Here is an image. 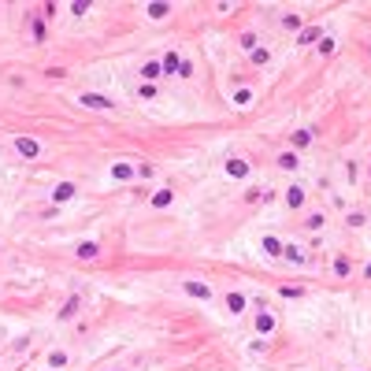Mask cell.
Segmentation results:
<instances>
[{"label": "cell", "mask_w": 371, "mask_h": 371, "mask_svg": "<svg viewBox=\"0 0 371 371\" xmlns=\"http://www.w3.org/2000/svg\"><path fill=\"white\" fill-rule=\"evenodd\" d=\"M160 74H164V67H160V63H156V60H149V63H145V67H141V78H145V82H156V78H160Z\"/></svg>", "instance_id": "8"}, {"label": "cell", "mask_w": 371, "mask_h": 371, "mask_svg": "<svg viewBox=\"0 0 371 371\" xmlns=\"http://www.w3.org/2000/svg\"><path fill=\"white\" fill-rule=\"evenodd\" d=\"M138 97H141V100H152V97H156V85H152V82H141V85H138Z\"/></svg>", "instance_id": "20"}, {"label": "cell", "mask_w": 371, "mask_h": 371, "mask_svg": "<svg viewBox=\"0 0 371 371\" xmlns=\"http://www.w3.org/2000/svg\"><path fill=\"white\" fill-rule=\"evenodd\" d=\"M316 37H319V30H316V26H308V30H301V45H308V41H316Z\"/></svg>", "instance_id": "24"}, {"label": "cell", "mask_w": 371, "mask_h": 371, "mask_svg": "<svg viewBox=\"0 0 371 371\" xmlns=\"http://www.w3.org/2000/svg\"><path fill=\"white\" fill-rule=\"evenodd\" d=\"M264 253H268V256H282V241H279V237H264Z\"/></svg>", "instance_id": "15"}, {"label": "cell", "mask_w": 371, "mask_h": 371, "mask_svg": "<svg viewBox=\"0 0 371 371\" xmlns=\"http://www.w3.org/2000/svg\"><path fill=\"white\" fill-rule=\"evenodd\" d=\"M364 279H371V264H367V268H364Z\"/></svg>", "instance_id": "31"}, {"label": "cell", "mask_w": 371, "mask_h": 371, "mask_svg": "<svg viewBox=\"0 0 371 371\" xmlns=\"http://www.w3.org/2000/svg\"><path fill=\"white\" fill-rule=\"evenodd\" d=\"M249 56H253V63H256V67H264V63H271V52H268V49H260V45H256V49H253Z\"/></svg>", "instance_id": "14"}, {"label": "cell", "mask_w": 371, "mask_h": 371, "mask_svg": "<svg viewBox=\"0 0 371 371\" xmlns=\"http://www.w3.org/2000/svg\"><path fill=\"white\" fill-rule=\"evenodd\" d=\"M134 175H138V171L130 167V164H115V167H111V178H119V182H130Z\"/></svg>", "instance_id": "6"}, {"label": "cell", "mask_w": 371, "mask_h": 371, "mask_svg": "<svg viewBox=\"0 0 371 371\" xmlns=\"http://www.w3.org/2000/svg\"><path fill=\"white\" fill-rule=\"evenodd\" d=\"M282 256H286V260H293V264H301V260H304V253L297 249V245H282Z\"/></svg>", "instance_id": "17"}, {"label": "cell", "mask_w": 371, "mask_h": 371, "mask_svg": "<svg viewBox=\"0 0 371 371\" xmlns=\"http://www.w3.org/2000/svg\"><path fill=\"white\" fill-rule=\"evenodd\" d=\"M82 104H85V108H93V111H111V108H115V100L100 97V93H82Z\"/></svg>", "instance_id": "1"}, {"label": "cell", "mask_w": 371, "mask_h": 371, "mask_svg": "<svg viewBox=\"0 0 371 371\" xmlns=\"http://www.w3.org/2000/svg\"><path fill=\"white\" fill-rule=\"evenodd\" d=\"M178 63H182V60H178V52H167L160 67H164V74H178Z\"/></svg>", "instance_id": "11"}, {"label": "cell", "mask_w": 371, "mask_h": 371, "mask_svg": "<svg viewBox=\"0 0 371 371\" xmlns=\"http://www.w3.org/2000/svg\"><path fill=\"white\" fill-rule=\"evenodd\" d=\"M15 149H19V156H26V160H34L37 152H41V145H37L34 138H15Z\"/></svg>", "instance_id": "4"}, {"label": "cell", "mask_w": 371, "mask_h": 371, "mask_svg": "<svg viewBox=\"0 0 371 371\" xmlns=\"http://www.w3.org/2000/svg\"><path fill=\"white\" fill-rule=\"evenodd\" d=\"M249 100H253V93H249V89H237V93H234V104H241V108H245Z\"/></svg>", "instance_id": "25"}, {"label": "cell", "mask_w": 371, "mask_h": 371, "mask_svg": "<svg viewBox=\"0 0 371 371\" xmlns=\"http://www.w3.org/2000/svg\"><path fill=\"white\" fill-rule=\"evenodd\" d=\"M78 304H82L78 297H71V301L63 304V308H60V319H74V316H78Z\"/></svg>", "instance_id": "12"}, {"label": "cell", "mask_w": 371, "mask_h": 371, "mask_svg": "<svg viewBox=\"0 0 371 371\" xmlns=\"http://www.w3.org/2000/svg\"><path fill=\"white\" fill-rule=\"evenodd\" d=\"M74 193H78L74 182H60V186L52 189V201H56V204H67V201H74Z\"/></svg>", "instance_id": "2"}, {"label": "cell", "mask_w": 371, "mask_h": 371, "mask_svg": "<svg viewBox=\"0 0 371 371\" xmlns=\"http://www.w3.org/2000/svg\"><path fill=\"white\" fill-rule=\"evenodd\" d=\"M226 175H230V178H245V175H249V164H245V160H230V164H226Z\"/></svg>", "instance_id": "5"}, {"label": "cell", "mask_w": 371, "mask_h": 371, "mask_svg": "<svg viewBox=\"0 0 371 371\" xmlns=\"http://www.w3.org/2000/svg\"><path fill=\"white\" fill-rule=\"evenodd\" d=\"M245 304H249V301H245V293H226V308H230L234 316H237V312H245Z\"/></svg>", "instance_id": "7"}, {"label": "cell", "mask_w": 371, "mask_h": 371, "mask_svg": "<svg viewBox=\"0 0 371 371\" xmlns=\"http://www.w3.org/2000/svg\"><path fill=\"white\" fill-rule=\"evenodd\" d=\"M49 364H52V367H63V364H67V353H52Z\"/></svg>", "instance_id": "27"}, {"label": "cell", "mask_w": 371, "mask_h": 371, "mask_svg": "<svg viewBox=\"0 0 371 371\" xmlns=\"http://www.w3.org/2000/svg\"><path fill=\"white\" fill-rule=\"evenodd\" d=\"M241 49H245V52L256 49V37H253V34H241Z\"/></svg>", "instance_id": "26"}, {"label": "cell", "mask_w": 371, "mask_h": 371, "mask_svg": "<svg viewBox=\"0 0 371 371\" xmlns=\"http://www.w3.org/2000/svg\"><path fill=\"white\" fill-rule=\"evenodd\" d=\"M178 74H182V78H189V74H193V67H189V60H182V63H178Z\"/></svg>", "instance_id": "30"}, {"label": "cell", "mask_w": 371, "mask_h": 371, "mask_svg": "<svg viewBox=\"0 0 371 371\" xmlns=\"http://www.w3.org/2000/svg\"><path fill=\"white\" fill-rule=\"evenodd\" d=\"M279 167H282V171H293V167H297V152H282V156H279Z\"/></svg>", "instance_id": "16"}, {"label": "cell", "mask_w": 371, "mask_h": 371, "mask_svg": "<svg viewBox=\"0 0 371 371\" xmlns=\"http://www.w3.org/2000/svg\"><path fill=\"white\" fill-rule=\"evenodd\" d=\"M319 52H323V56L334 52V37H319Z\"/></svg>", "instance_id": "22"}, {"label": "cell", "mask_w": 371, "mask_h": 371, "mask_svg": "<svg viewBox=\"0 0 371 371\" xmlns=\"http://www.w3.org/2000/svg\"><path fill=\"white\" fill-rule=\"evenodd\" d=\"M282 26H286V30H301V15H286V19H282Z\"/></svg>", "instance_id": "23"}, {"label": "cell", "mask_w": 371, "mask_h": 371, "mask_svg": "<svg viewBox=\"0 0 371 371\" xmlns=\"http://www.w3.org/2000/svg\"><path fill=\"white\" fill-rule=\"evenodd\" d=\"M171 201H175V193H171V189H156V193H152V208H167Z\"/></svg>", "instance_id": "10"}, {"label": "cell", "mask_w": 371, "mask_h": 371, "mask_svg": "<svg viewBox=\"0 0 371 371\" xmlns=\"http://www.w3.org/2000/svg\"><path fill=\"white\" fill-rule=\"evenodd\" d=\"M115 371H119V367H115Z\"/></svg>", "instance_id": "32"}, {"label": "cell", "mask_w": 371, "mask_h": 371, "mask_svg": "<svg viewBox=\"0 0 371 371\" xmlns=\"http://www.w3.org/2000/svg\"><path fill=\"white\" fill-rule=\"evenodd\" d=\"M97 253H100V245H97V241H82V245H78V256H82V260H93Z\"/></svg>", "instance_id": "13"}, {"label": "cell", "mask_w": 371, "mask_h": 371, "mask_svg": "<svg viewBox=\"0 0 371 371\" xmlns=\"http://www.w3.org/2000/svg\"><path fill=\"white\" fill-rule=\"evenodd\" d=\"M286 204H290V208H301V204H304V189H301V186H290V189H286Z\"/></svg>", "instance_id": "9"}, {"label": "cell", "mask_w": 371, "mask_h": 371, "mask_svg": "<svg viewBox=\"0 0 371 371\" xmlns=\"http://www.w3.org/2000/svg\"><path fill=\"white\" fill-rule=\"evenodd\" d=\"M145 12H149V19H164V15L171 12V4H149Z\"/></svg>", "instance_id": "19"}, {"label": "cell", "mask_w": 371, "mask_h": 371, "mask_svg": "<svg viewBox=\"0 0 371 371\" xmlns=\"http://www.w3.org/2000/svg\"><path fill=\"white\" fill-rule=\"evenodd\" d=\"M186 293H189V297H197V301H212V286H204V282H197V279L186 282Z\"/></svg>", "instance_id": "3"}, {"label": "cell", "mask_w": 371, "mask_h": 371, "mask_svg": "<svg viewBox=\"0 0 371 371\" xmlns=\"http://www.w3.org/2000/svg\"><path fill=\"white\" fill-rule=\"evenodd\" d=\"M256 330H260V334H271V330H275V316H260V319H256Z\"/></svg>", "instance_id": "18"}, {"label": "cell", "mask_w": 371, "mask_h": 371, "mask_svg": "<svg viewBox=\"0 0 371 371\" xmlns=\"http://www.w3.org/2000/svg\"><path fill=\"white\" fill-rule=\"evenodd\" d=\"M304 226H308V230H319V226H323V215H308V223H304Z\"/></svg>", "instance_id": "28"}, {"label": "cell", "mask_w": 371, "mask_h": 371, "mask_svg": "<svg viewBox=\"0 0 371 371\" xmlns=\"http://www.w3.org/2000/svg\"><path fill=\"white\" fill-rule=\"evenodd\" d=\"M34 37H37V41L45 37V23H41V19H34Z\"/></svg>", "instance_id": "29"}, {"label": "cell", "mask_w": 371, "mask_h": 371, "mask_svg": "<svg viewBox=\"0 0 371 371\" xmlns=\"http://www.w3.org/2000/svg\"><path fill=\"white\" fill-rule=\"evenodd\" d=\"M290 141H293V149H304V145L312 141V134H308V130H297V134H293Z\"/></svg>", "instance_id": "21"}]
</instances>
